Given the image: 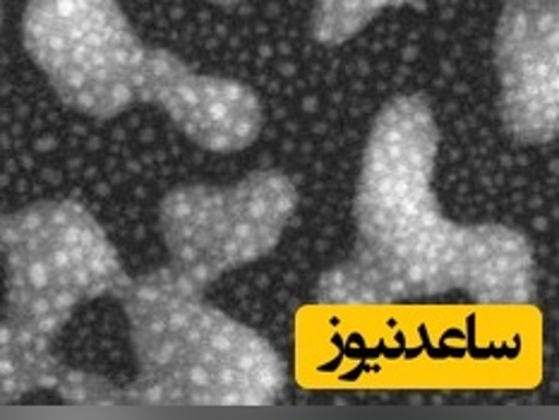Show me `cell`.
I'll return each mask as SVG.
<instances>
[{
  "label": "cell",
  "instance_id": "1",
  "mask_svg": "<svg viewBox=\"0 0 559 420\" xmlns=\"http://www.w3.org/2000/svg\"><path fill=\"white\" fill-rule=\"evenodd\" d=\"M440 125L423 94H401L377 111L354 197L348 257L314 284L324 308H392L449 293L483 308L536 303L531 240L512 226L444 216L432 180Z\"/></svg>",
  "mask_w": 559,
  "mask_h": 420
},
{
  "label": "cell",
  "instance_id": "2",
  "mask_svg": "<svg viewBox=\"0 0 559 420\" xmlns=\"http://www.w3.org/2000/svg\"><path fill=\"white\" fill-rule=\"evenodd\" d=\"M22 44L58 101L80 116L108 120L154 106L214 154L248 149L262 135L264 106L250 84L147 46L118 0H27Z\"/></svg>",
  "mask_w": 559,
  "mask_h": 420
},
{
  "label": "cell",
  "instance_id": "3",
  "mask_svg": "<svg viewBox=\"0 0 559 420\" xmlns=\"http://www.w3.org/2000/svg\"><path fill=\"white\" fill-rule=\"evenodd\" d=\"M0 255L3 404L51 392L72 406H120L116 382L70 368L58 351L75 312L99 298H116L128 281L106 228L75 200H39L3 216Z\"/></svg>",
  "mask_w": 559,
  "mask_h": 420
},
{
  "label": "cell",
  "instance_id": "4",
  "mask_svg": "<svg viewBox=\"0 0 559 420\" xmlns=\"http://www.w3.org/2000/svg\"><path fill=\"white\" fill-rule=\"evenodd\" d=\"M206 288L162 264L128 276L116 303L128 320L135 377L120 406H272L288 387L276 348L206 303Z\"/></svg>",
  "mask_w": 559,
  "mask_h": 420
},
{
  "label": "cell",
  "instance_id": "5",
  "mask_svg": "<svg viewBox=\"0 0 559 420\" xmlns=\"http://www.w3.org/2000/svg\"><path fill=\"white\" fill-rule=\"evenodd\" d=\"M298 200L294 180L274 168L228 185L171 188L156 212L166 264L210 288L222 276L270 255L296 216Z\"/></svg>",
  "mask_w": 559,
  "mask_h": 420
},
{
  "label": "cell",
  "instance_id": "6",
  "mask_svg": "<svg viewBox=\"0 0 559 420\" xmlns=\"http://www.w3.org/2000/svg\"><path fill=\"white\" fill-rule=\"evenodd\" d=\"M495 70L504 132L543 147L559 132V0H500Z\"/></svg>",
  "mask_w": 559,
  "mask_h": 420
},
{
  "label": "cell",
  "instance_id": "7",
  "mask_svg": "<svg viewBox=\"0 0 559 420\" xmlns=\"http://www.w3.org/2000/svg\"><path fill=\"white\" fill-rule=\"evenodd\" d=\"M411 3L413 0H314L310 36L324 48H336L356 39L382 12Z\"/></svg>",
  "mask_w": 559,
  "mask_h": 420
},
{
  "label": "cell",
  "instance_id": "8",
  "mask_svg": "<svg viewBox=\"0 0 559 420\" xmlns=\"http://www.w3.org/2000/svg\"><path fill=\"white\" fill-rule=\"evenodd\" d=\"M210 3L222 5V8H236V5L242 3V0H210Z\"/></svg>",
  "mask_w": 559,
  "mask_h": 420
}]
</instances>
